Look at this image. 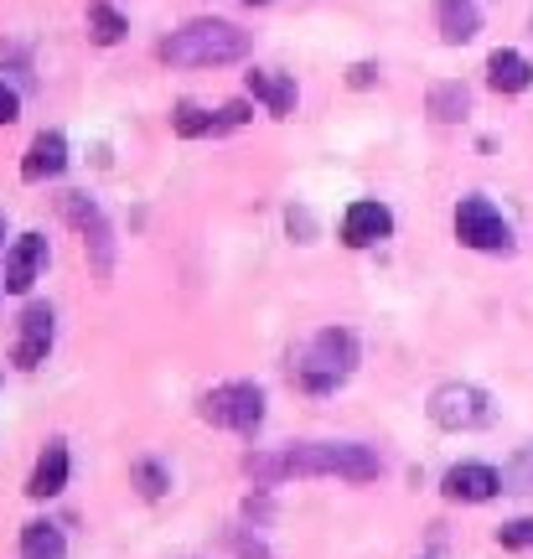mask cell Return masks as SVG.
Instances as JSON below:
<instances>
[{
	"label": "cell",
	"instance_id": "1",
	"mask_svg": "<svg viewBox=\"0 0 533 559\" xmlns=\"http://www.w3.org/2000/svg\"><path fill=\"white\" fill-rule=\"evenodd\" d=\"M249 47H254V37L244 26L213 16V21H187L181 32H171L156 47V58L171 62V68H223V62H244Z\"/></svg>",
	"mask_w": 533,
	"mask_h": 559
},
{
	"label": "cell",
	"instance_id": "9",
	"mask_svg": "<svg viewBox=\"0 0 533 559\" xmlns=\"http://www.w3.org/2000/svg\"><path fill=\"white\" fill-rule=\"evenodd\" d=\"M389 234H394V213L374 198L353 202V207L342 213V243H347V249H374V243H383Z\"/></svg>",
	"mask_w": 533,
	"mask_h": 559
},
{
	"label": "cell",
	"instance_id": "25",
	"mask_svg": "<svg viewBox=\"0 0 533 559\" xmlns=\"http://www.w3.org/2000/svg\"><path fill=\"white\" fill-rule=\"evenodd\" d=\"M228 549H234L238 559H275L264 544L254 539V534H249V528H228Z\"/></svg>",
	"mask_w": 533,
	"mask_h": 559
},
{
	"label": "cell",
	"instance_id": "5",
	"mask_svg": "<svg viewBox=\"0 0 533 559\" xmlns=\"http://www.w3.org/2000/svg\"><path fill=\"white\" fill-rule=\"evenodd\" d=\"M455 239L476 249V254H508L513 249V223L502 218L487 198H461L455 202Z\"/></svg>",
	"mask_w": 533,
	"mask_h": 559
},
{
	"label": "cell",
	"instance_id": "31",
	"mask_svg": "<svg viewBox=\"0 0 533 559\" xmlns=\"http://www.w3.org/2000/svg\"><path fill=\"white\" fill-rule=\"evenodd\" d=\"M270 513H275V508H270V498H249V502H244V519H249V523H270Z\"/></svg>",
	"mask_w": 533,
	"mask_h": 559
},
{
	"label": "cell",
	"instance_id": "12",
	"mask_svg": "<svg viewBox=\"0 0 533 559\" xmlns=\"http://www.w3.org/2000/svg\"><path fill=\"white\" fill-rule=\"evenodd\" d=\"M68 171V140L58 130H42L32 145H26V160H21V177L26 181H52Z\"/></svg>",
	"mask_w": 533,
	"mask_h": 559
},
{
	"label": "cell",
	"instance_id": "13",
	"mask_svg": "<svg viewBox=\"0 0 533 559\" xmlns=\"http://www.w3.org/2000/svg\"><path fill=\"white\" fill-rule=\"evenodd\" d=\"M244 88L254 94L275 120H291L296 115V79H285V73H264V68H254V73H244Z\"/></svg>",
	"mask_w": 533,
	"mask_h": 559
},
{
	"label": "cell",
	"instance_id": "21",
	"mask_svg": "<svg viewBox=\"0 0 533 559\" xmlns=\"http://www.w3.org/2000/svg\"><path fill=\"white\" fill-rule=\"evenodd\" d=\"M130 481L140 487V498H145V502H161L166 492H171V472H166L161 461H151V456L130 466Z\"/></svg>",
	"mask_w": 533,
	"mask_h": 559
},
{
	"label": "cell",
	"instance_id": "4",
	"mask_svg": "<svg viewBox=\"0 0 533 559\" xmlns=\"http://www.w3.org/2000/svg\"><path fill=\"white\" fill-rule=\"evenodd\" d=\"M198 415L217 430H238V436H254L259 425H264V389L249 379L238 383H217L198 400Z\"/></svg>",
	"mask_w": 533,
	"mask_h": 559
},
{
	"label": "cell",
	"instance_id": "14",
	"mask_svg": "<svg viewBox=\"0 0 533 559\" xmlns=\"http://www.w3.org/2000/svg\"><path fill=\"white\" fill-rule=\"evenodd\" d=\"M435 26H440V41H472L482 32V5L476 0H435Z\"/></svg>",
	"mask_w": 533,
	"mask_h": 559
},
{
	"label": "cell",
	"instance_id": "10",
	"mask_svg": "<svg viewBox=\"0 0 533 559\" xmlns=\"http://www.w3.org/2000/svg\"><path fill=\"white\" fill-rule=\"evenodd\" d=\"M440 492H446L451 502H493L497 492H502V472L482 466V461H461V466L446 472Z\"/></svg>",
	"mask_w": 533,
	"mask_h": 559
},
{
	"label": "cell",
	"instance_id": "24",
	"mask_svg": "<svg viewBox=\"0 0 533 559\" xmlns=\"http://www.w3.org/2000/svg\"><path fill=\"white\" fill-rule=\"evenodd\" d=\"M497 544L502 549H518V555H533V519H513L497 528Z\"/></svg>",
	"mask_w": 533,
	"mask_h": 559
},
{
	"label": "cell",
	"instance_id": "19",
	"mask_svg": "<svg viewBox=\"0 0 533 559\" xmlns=\"http://www.w3.org/2000/svg\"><path fill=\"white\" fill-rule=\"evenodd\" d=\"M125 32H130V21L119 16L109 0H88V37L99 41V47H115V41H125Z\"/></svg>",
	"mask_w": 533,
	"mask_h": 559
},
{
	"label": "cell",
	"instance_id": "6",
	"mask_svg": "<svg viewBox=\"0 0 533 559\" xmlns=\"http://www.w3.org/2000/svg\"><path fill=\"white\" fill-rule=\"evenodd\" d=\"M430 419L440 430H482L493 419V400L472 383H440L430 394Z\"/></svg>",
	"mask_w": 533,
	"mask_h": 559
},
{
	"label": "cell",
	"instance_id": "16",
	"mask_svg": "<svg viewBox=\"0 0 533 559\" xmlns=\"http://www.w3.org/2000/svg\"><path fill=\"white\" fill-rule=\"evenodd\" d=\"M533 83V62L513 47H497L493 58H487V88L493 94H523Z\"/></svg>",
	"mask_w": 533,
	"mask_h": 559
},
{
	"label": "cell",
	"instance_id": "26",
	"mask_svg": "<svg viewBox=\"0 0 533 559\" xmlns=\"http://www.w3.org/2000/svg\"><path fill=\"white\" fill-rule=\"evenodd\" d=\"M249 115H254V109H249L244 99L223 104V109H217V135H228V130H238V124H249Z\"/></svg>",
	"mask_w": 533,
	"mask_h": 559
},
{
	"label": "cell",
	"instance_id": "3",
	"mask_svg": "<svg viewBox=\"0 0 533 559\" xmlns=\"http://www.w3.org/2000/svg\"><path fill=\"white\" fill-rule=\"evenodd\" d=\"M383 461L357 445V440H306L285 451V477H342V481H374Z\"/></svg>",
	"mask_w": 533,
	"mask_h": 559
},
{
	"label": "cell",
	"instance_id": "32",
	"mask_svg": "<svg viewBox=\"0 0 533 559\" xmlns=\"http://www.w3.org/2000/svg\"><path fill=\"white\" fill-rule=\"evenodd\" d=\"M244 5H275V0H244Z\"/></svg>",
	"mask_w": 533,
	"mask_h": 559
},
{
	"label": "cell",
	"instance_id": "29",
	"mask_svg": "<svg viewBox=\"0 0 533 559\" xmlns=\"http://www.w3.org/2000/svg\"><path fill=\"white\" fill-rule=\"evenodd\" d=\"M16 115H21V94L0 83V124H16Z\"/></svg>",
	"mask_w": 533,
	"mask_h": 559
},
{
	"label": "cell",
	"instance_id": "23",
	"mask_svg": "<svg viewBox=\"0 0 533 559\" xmlns=\"http://www.w3.org/2000/svg\"><path fill=\"white\" fill-rule=\"evenodd\" d=\"M502 492H533V445H523V451L502 466Z\"/></svg>",
	"mask_w": 533,
	"mask_h": 559
},
{
	"label": "cell",
	"instance_id": "11",
	"mask_svg": "<svg viewBox=\"0 0 533 559\" xmlns=\"http://www.w3.org/2000/svg\"><path fill=\"white\" fill-rule=\"evenodd\" d=\"M42 264H47V239H42V234H21V239L11 243V254H5V275H0V285H5L11 296H26V290L37 285Z\"/></svg>",
	"mask_w": 533,
	"mask_h": 559
},
{
	"label": "cell",
	"instance_id": "22",
	"mask_svg": "<svg viewBox=\"0 0 533 559\" xmlns=\"http://www.w3.org/2000/svg\"><path fill=\"white\" fill-rule=\"evenodd\" d=\"M244 472H249V481L264 492V487L285 481V451H249V456H244Z\"/></svg>",
	"mask_w": 533,
	"mask_h": 559
},
{
	"label": "cell",
	"instance_id": "20",
	"mask_svg": "<svg viewBox=\"0 0 533 559\" xmlns=\"http://www.w3.org/2000/svg\"><path fill=\"white\" fill-rule=\"evenodd\" d=\"M171 130H177L181 140L217 135V115H213V109H202V104H192V99H181L177 109H171Z\"/></svg>",
	"mask_w": 533,
	"mask_h": 559
},
{
	"label": "cell",
	"instance_id": "8",
	"mask_svg": "<svg viewBox=\"0 0 533 559\" xmlns=\"http://www.w3.org/2000/svg\"><path fill=\"white\" fill-rule=\"evenodd\" d=\"M52 337H58V311L47 300H32L21 311V332H16V368H42L47 353H52Z\"/></svg>",
	"mask_w": 533,
	"mask_h": 559
},
{
	"label": "cell",
	"instance_id": "2",
	"mask_svg": "<svg viewBox=\"0 0 533 559\" xmlns=\"http://www.w3.org/2000/svg\"><path fill=\"white\" fill-rule=\"evenodd\" d=\"M353 368H357V337L347 326H327V332H317L311 342H300L296 353H291V379L306 394L342 389V383L353 379Z\"/></svg>",
	"mask_w": 533,
	"mask_h": 559
},
{
	"label": "cell",
	"instance_id": "17",
	"mask_svg": "<svg viewBox=\"0 0 533 559\" xmlns=\"http://www.w3.org/2000/svg\"><path fill=\"white\" fill-rule=\"evenodd\" d=\"M425 109H430L435 124H461L466 115H472V88L466 83H435L430 99H425Z\"/></svg>",
	"mask_w": 533,
	"mask_h": 559
},
{
	"label": "cell",
	"instance_id": "28",
	"mask_svg": "<svg viewBox=\"0 0 533 559\" xmlns=\"http://www.w3.org/2000/svg\"><path fill=\"white\" fill-rule=\"evenodd\" d=\"M347 83H353V88H374V83H378V62H353V68H347Z\"/></svg>",
	"mask_w": 533,
	"mask_h": 559
},
{
	"label": "cell",
	"instance_id": "18",
	"mask_svg": "<svg viewBox=\"0 0 533 559\" xmlns=\"http://www.w3.org/2000/svg\"><path fill=\"white\" fill-rule=\"evenodd\" d=\"M62 555H68V539H62L58 523L32 519L21 528V559H62Z\"/></svg>",
	"mask_w": 533,
	"mask_h": 559
},
{
	"label": "cell",
	"instance_id": "30",
	"mask_svg": "<svg viewBox=\"0 0 533 559\" xmlns=\"http://www.w3.org/2000/svg\"><path fill=\"white\" fill-rule=\"evenodd\" d=\"M0 62H11L16 73H32V62H26V52H21L16 41H0Z\"/></svg>",
	"mask_w": 533,
	"mask_h": 559
},
{
	"label": "cell",
	"instance_id": "33",
	"mask_svg": "<svg viewBox=\"0 0 533 559\" xmlns=\"http://www.w3.org/2000/svg\"><path fill=\"white\" fill-rule=\"evenodd\" d=\"M0 290H5V285H0Z\"/></svg>",
	"mask_w": 533,
	"mask_h": 559
},
{
	"label": "cell",
	"instance_id": "27",
	"mask_svg": "<svg viewBox=\"0 0 533 559\" xmlns=\"http://www.w3.org/2000/svg\"><path fill=\"white\" fill-rule=\"evenodd\" d=\"M285 223H291V234H296L300 243L317 239V223H311V213H306V207H291V218H285Z\"/></svg>",
	"mask_w": 533,
	"mask_h": 559
},
{
	"label": "cell",
	"instance_id": "15",
	"mask_svg": "<svg viewBox=\"0 0 533 559\" xmlns=\"http://www.w3.org/2000/svg\"><path fill=\"white\" fill-rule=\"evenodd\" d=\"M68 445L62 440H47V451L37 456V472H32V481H26V492L37 502H47V498H58L62 487H68Z\"/></svg>",
	"mask_w": 533,
	"mask_h": 559
},
{
	"label": "cell",
	"instance_id": "7",
	"mask_svg": "<svg viewBox=\"0 0 533 559\" xmlns=\"http://www.w3.org/2000/svg\"><path fill=\"white\" fill-rule=\"evenodd\" d=\"M62 218L73 223L83 234V243L94 249L99 275H109V270H115V228H109V218L99 213V202L88 198V192H62Z\"/></svg>",
	"mask_w": 533,
	"mask_h": 559
}]
</instances>
